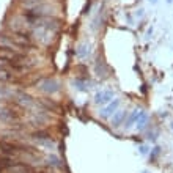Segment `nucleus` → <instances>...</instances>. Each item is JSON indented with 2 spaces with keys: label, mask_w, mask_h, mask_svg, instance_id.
<instances>
[{
  "label": "nucleus",
  "mask_w": 173,
  "mask_h": 173,
  "mask_svg": "<svg viewBox=\"0 0 173 173\" xmlns=\"http://www.w3.org/2000/svg\"><path fill=\"white\" fill-rule=\"evenodd\" d=\"M38 90H41V91H44L47 94H54V93H57L60 90V85H58V82L55 79H44V80H41L38 84Z\"/></svg>",
  "instance_id": "1"
},
{
  "label": "nucleus",
  "mask_w": 173,
  "mask_h": 173,
  "mask_svg": "<svg viewBox=\"0 0 173 173\" xmlns=\"http://www.w3.org/2000/svg\"><path fill=\"white\" fill-rule=\"evenodd\" d=\"M113 98V91H110V90H104V91H101V93H98L96 96H94V102L96 104H107L110 99Z\"/></svg>",
  "instance_id": "2"
},
{
  "label": "nucleus",
  "mask_w": 173,
  "mask_h": 173,
  "mask_svg": "<svg viewBox=\"0 0 173 173\" xmlns=\"http://www.w3.org/2000/svg\"><path fill=\"white\" fill-rule=\"evenodd\" d=\"M118 106H120V99H115V101H112L106 109H102L101 110V116L102 118H109L110 115H113L115 112H116V109H118Z\"/></svg>",
  "instance_id": "3"
},
{
  "label": "nucleus",
  "mask_w": 173,
  "mask_h": 173,
  "mask_svg": "<svg viewBox=\"0 0 173 173\" xmlns=\"http://www.w3.org/2000/svg\"><path fill=\"white\" fill-rule=\"evenodd\" d=\"M16 80V76L8 71H0V82H13Z\"/></svg>",
  "instance_id": "4"
},
{
  "label": "nucleus",
  "mask_w": 173,
  "mask_h": 173,
  "mask_svg": "<svg viewBox=\"0 0 173 173\" xmlns=\"http://www.w3.org/2000/svg\"><path fill=\"white\" fill-rule=\"evenodd\" d=\"M125 116H126V112H121V110L120 112H115V116L112 118V125L113 126H120Z\"/></svg>",
  "instance_id": "5"
},
{
  "label": "nucleus",
  "mask_w": 173,
  "mask_h": 173,
  "mask_svg": "<svg viewBox=\"0 0 173 173\" xmlns=\"http://www.w3.org/2000/svg\"><path fill=\"white\" fill-rule=\"evenodd\" d=\"M140 113H142V110H134V113H132V115L128 118V121H125V126H126V128H129L134 121H137V120H139Z\"/></svg>",
  "instance_id": "6"
},
{
  "label": "nucleus",
  "mask_w": 173,
  "mask_h": 173,
  "mask_svg": "<svg viewBox=\"0 0 173 173\" xmlns=\"http://www.w3.org/2000/svg\"><path fill=\"white\" fill-rule=\"evenodd\" d=\"M146 121H148V115H146L145 112H142L140 116H139V120H137V128H139V129H143V128L146 126Z\"/></svg>",
  "instance_id": "7"
}]
</instances>
